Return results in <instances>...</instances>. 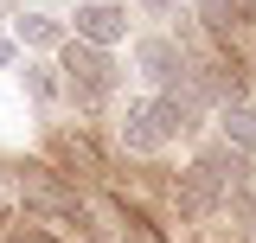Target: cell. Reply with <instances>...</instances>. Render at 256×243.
<instances>
[{"label": "cell", "instance_id": "cell-1", "mask_svg": "<svg viewBox=\"0 0 256 243\" xmlns=\"http://www.w3.org/2000/svg\"><path fill=\"white\" fill-rule=\"evenodd\" d=\"M58 77H64V96H70L77 109H96V102H109V96L122 90L116 58H109V52H96V45H77V38H64Z\"/></svg>", "mask_w": 256, "mask_h": 243}, {"label": "cell", "instance_id": "cell-2", "mask_svg": "<svg viewBox=\"0 0 256 243\" xmlns=\"http://www.w3.org/2000/svg\"><path fill=\"white\" fill-rule=\"evenodd\" d=\"M20 198H26L32 212H45V218H77V212H84L77 180H64L52 160H32L26 173H20Z\"/></svg>", "mask_w": 256, "mask_h": 243}, {"label": "cell", "instance_id": "cell-3", "mask_svg": "<svg viewBox=\"0 0 256 243\" xmlns=\"http://www.w3.org/2000/svg\"><path fill=\"white\" fill-rule=\"evenodd\" d=\"M128 64L141 70L148 90H173L180 70H186V52H180V38H166V32H141V38H128Z\"/></svg>", "mask_w": 256, "mask_h": 243}, {"label": "cell", "instance_id": "cell-4", "mask_svg": "<svg viewBox=\"0 0 256 243\" xmlns=\"http://www.w3.org/2000/svg\"><path fill=\"white\" fill-rule=\"evenodd\" d=\"M70 38H77V45H96V52L128 45V6H122V0H77Z\"/></svg>", "mask_w": 256, "mask_h": 243}, {"label": "cell", "instance_id": "cell-5", "mask_svg": "<svg viewBox=\"0 0 256 243\" xmlns=\"http://www.w3.org/2000/svg\"><path fill=\"white\" fill-rule=\"evenodd\" d=\"M6 38H13L26 58H45V52H64L70 20H58L52 6H20V13H13V26H6Z\"/></svg>", "mask_w": 256, "mask_h": 243}, {"label": "cell", "instance_id": "cell-6", "mask_svg": "<svg viewBox=\"0 0 256 243\" xmlns=\"http://www.w3.org/2000/svg\"><path fill=\"white\" fill-rule=\"evenodd\" d=\"M116 141L128 154H160L166 134H160V116H154V96H128L122 116H116Z\"/></svg>", "mask_w": 256, "mask_h": 243}, {"label": "cell", "instance_id": "cell-7", "mask_svg": "<svg viewBox=\"0 0 256 243\" xmlns=\"http://www.w3.org/2000/svg\"><path fill=\"white\" fill-rule=\"evenodd\" d=\"M13 84H20V96H26V102H38V109L64 102V77H58V64H52V58H26Z\"/></svg>", "mask_w": 256, "mask_h": 243}, {"label": "cell", "instance_id": "cell-8", "mask_svg": "<svg viewBox=\"0 0 256 243\" xmlns=\"http://www.w3.org/2000/svg\"><path fill=\"white\" fill-rule=\"evenodd\" d=\"M218 141L230 154L256 160V102H224V109H218Z\"/></svg>", "mask_w": 256, "mask_h": 243}, {"label": "cell", "instance_id": "cell-9", "mask_svg": "<svg viewBox=\"0 0 256 243\" xmlns=\"http://www.w3.org/2000/svg\"><path fill=\"white\" fill-rule=\"evenodd\" d=\"M192 6H198V20H205L212 32H237L244 20H250V0H192Z\"/></svg>", "mask_w": 256, "mask_h": 243}, {"label": "cell", "instance_id": "cell-10", "mask_svg": "<svg viewBox=\"0 0 256 243\" xmlns=\"http://www.w3.org/2000/svg\"><path fill=\"white\" fill-rule=\"evenodd\" d=\"M6 243H64V237H52V230H38V224H20Z\"/></svg>", "mask_w": 256, "mask_h": 243}, {"label": "cell", "instance_id": "cell-11", "mask_svg": "<svg viewBox=\"0 0 256 243\" xmlns=\"http://www.w3.org/2000/svg\"><path fill=\"white\" fill-rule=\"evenodd\" d=\"M134 6H141L148 20H166V13H180V0H134Z\"/></svg>", "mask_w": 256, "mask_h": 243}, {"label": "cell", "instance_id": "cell-12", "mask_svg": "<svg viewBox=\"0 0 256 243\" xmlns=\"http://www.w3.org/2000/svg\"><path fill=\"white\" fill-rule=\"evenodd\" d=\"M13 64H20V45H13V38L0 32V70H13Z\"/></svg>", "mask_w": 256, "mask_h": 243}]
</instances>
